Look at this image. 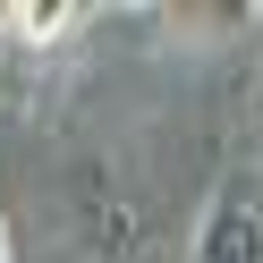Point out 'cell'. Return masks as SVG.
<instances>
[{
	"label": "cell",
	"mask_w": 263,
	"mask_h": 263,
	"mask_svg": "<svg viewBox=\"0 0 263 263\" xmlns=\"http://www.w3.org/2000/svg\"><path fill=\"white\" fill-rule=\"evenodd\" d=\"M187 263H263V178H221Z\"/></svg>",
	"instance_id": "6da1fadb"
},
{
	"label": "cell",
	"mask_w": 263,
	"mask_h": 263,
	"mask_svg": "<svg viewBox=\"0 0 263 263\" xmlns=\"http://www.w3.org/2000/svg\"><path fill=\"white\" fill-rule=\"evenodd\" d=\"M9 17V34L17 43H60V34H77V17H93L85 0H17V9H0Z\"/></svg>",
	"instance_id": "7a4b0ae2"
},
{
	"label": "cell",
	"mask_w": 263,
	"mask_h": 263,
	"mask_svg": "<svg viewBox=\"0 0 263 263\" xmlns=\"http://www.w3.org/2000/svg\"><path fill=\"white\" fill-rule=\"evenodd\" d=\"M263 9L255 0H221V9H170V34H246Z\"/></svg>",
	"instance_id": "3957f363"
},
{
	"label": "cell",
	"mask_w": 263,
	"mask_h": 263,
	"mask_svg": "<svg viewBox=\"0 0 263 263\" xmlns=\"http://www.w3.org/2000/svg\"><path fill=\"white\" fill-rule=\"evenodd\" d=\"M0 263H17V246H9V221H0Z\"/></svg>",
	"instance_id": "277c9868"
}]
</instances>
